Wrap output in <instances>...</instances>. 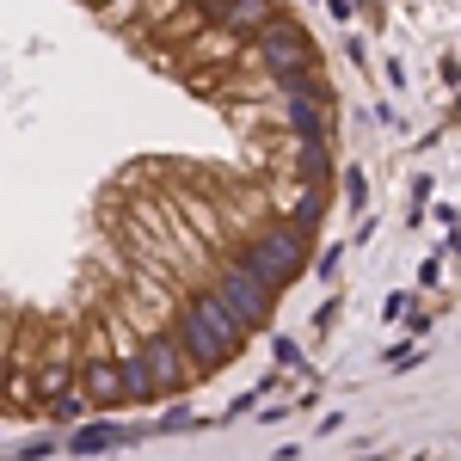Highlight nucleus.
I'll return each instance as SVG.
<instances>
[{
    "mask_svg": "<svg viewBox=\"0 0 461 461\" xmlns=\"http://www.w3.org/2000/svg\"><path fill=\"white\" fill-rule=\"evenodd\" d=\"M173 339L185 345V357L197 363V375H210V369H221V363H234V357L247 351L252 332L228 314L221 302H215L210 289H197V295H185V302H178Z\"/></svg>",
    "mask_w": 461,
    "mask_h": 461,
    "instance_id": "obj_1",
    "label": "nucleus"
},
{
    "mask_svg": "<svg viewBox=\"0 0 461 461\" xmlns=\"http://www.w3.org/2000/svg\"><path fill=\"white\" fill-rule=\"evenodd\" d=\"M234 258H247L252 271L265 277V284L284 295L302 271H308V228L302 221H289V215H277V221H265V228H252L247 240H240V252Z\"/></svg>",
    "mask_w": 461,
    "mask_h": 461,
    "instance_id": "obj_2",
    "label": "nucleus"
},
{
    "mask_svg": "<svg viewBox=\"0 0 461 461\" xmlns=\"http://www.w3.org/2000/svg\"><path fill=\"white\" fill-rule=\"evenodd\" d=\"M210 295H215V302H221L234 320H240L247 332H258L265 320L277 314V289L265 284L247 258H221V265H215V277H210Z\"/></svg>",
    "mask_w": 461,
    "mask_h": 461,
    "instance_id": "obj_3",
    "label": "nucleus"
},
{
    "mask_svg": "<svg viewBox=\"0 0 461 461\" xmlns=\"http://www.w3.org/2000/svg\"><path fill=\"white\" fill-rule=\"evenodd\" d=\"M252 62L271 74V80H284V74H302V68H320L308 25H302V19H289V13H277L265 32L252 37Z\"/></svg>",
    "mask_w": 461,
    "mask_h": 461,
    "instance_id": "obj_4",
    "label": "nucleus"
},
{
    "mask_svg": "<svg viewBox=\"0 0 461 461\" xmlns=\"http://www.w3.org/2000/svg\"><path fill=\"white\" fill-rule=\"evenodd\" d=\"M142 357H148V375H154L160 400H173V393H185L197 382V363L185 357V345L173 332H142Z\"/></svg>",
    "mask_w": 461,
    "mask_h": 461,
    "instance_id": "obj_5",
    "label": "nucleus"
},
{
    "mask_svg": "<svg viewBox=\"0 0 461 461\" xmlns=\"http://www.w3.org/2000/svg\"><path fill=\"white\" fill-rule=\"evenodd\" d=\"M74 388L86 393V406L93 412H123L130 400H123V375H117V357H105V351H86V363H80V375H74Z\"/></svg>",
    "mask_w": 461,
    "mask_h": 461,
    "instance_id": "obj_6",
    "label": "nucleus"
},
{
    "mask_svg": "<svg viewBox=\"0 0 461 461\" xmlns=\"http://www.w3.org/2000/svg\"><path fill=\"white\" fill-rule=\"evenodd\" d=\"M277 13H284V6H277V0H221V6H215V32L221 37H258L265 32V25H271V19H277Z\"/></svg>",
    "mask_w": 461,
    "mask_h": 461,
    "instance_id": "obj_7",
    "label": "nucleus"
},
{
    "mask_svg": "<svg viewBox=\"0 0 461 461\" xmlns=\"http://www.w3.org/2000/svg\"><path fill=\"white\" fill-rule=\"evenodd\" d=\"M339 173V160H332V136H289V178H326Z\"/></svg>",
    "mask_w": 461,
    "mask_h": 461,
    "instance_id": "obj_8",
    "label": "nucleus"
},
{
    "mask_svg": "<svg viewBox=\"0 0 461 461\" xmlns=\"http://www.w3.org/2000/svg\"><path fill=\"white\" fill-rule=\"evenodd\" d=\"M117 375H123V400H130V406H160V388H154V375H148L142 339L117 351Z\"/></svg>",
    "mask_w": 461,
    "mask_h": 461,
    "instance_id": "obj_9",
    "label": "nucleus"
},
{
    "mask_svg": "<svg viewBox=\"0 0 461 461\" xmlns=\"http://www.w3.org/2000/svg\"><path fill=\"white\" fill-rule=\"evenodd\" d=\"M123 443H130V430L111 425V419H99V425H74V437H68L74 456H105V449H123Z\"/></svg>",
    "mask_w": 461,
    "mask_h": 461,
    "instance_id": "obj_10",
    "label": "nucleus"
},
{
    "mask_svg": "<svg viewBox=\"0 0 461 461\" xmlns=\"http://www.w3.org/2000/svg\"><path fill=\"white\" fill-rule=\"evenodd\" d=\"M74 375H80V369H68V363H43L32 388L43 393V400H56V393H68V388H74Z\"/></svg>",
    "mask_w": 461,
    "mask_h": 461,
    "instance_id": "obj_11",
    "label": "nucleus"
},
{
    "mask_svg": "<svg viewBox=\"0 0 461 461\" xmlns=\"http://www.w3.org/2000/svg\"><path fill=\"white\" fill-rule=\"evenodd\" d=\"M339 185H345V210H363V203H369V185H363V173H357V167H345V173H339Z\"/></svg>",
    "mask_w": 461,
    "mask_h": 461,
    "instance_id": "obj_12",
    "label": "nucleus"
},
{
    "mask_svg": "<svg viewBox=\"0 0 461 461\" xmlns=\"http://www.w3.org/2000/svg\"><path fill=\"white\" fill-rule=\"evenodd\" d=\"M215 6L221 0H185V13H197V19H215Z\"/></svg>",
    "mask_w": 461,
    "mask_h": 461,
    "instance_id": "obj_13",
    "label": "nucleus"
},
{
    "mask_svg": "<svg viewBox=\"0 0 461 461\" xmlns=\"http://www.w3.org/2000/svg\"><path fill=\"white\" fill-rule=\"evenodd\" d=\"M326 6H332V19H351L357 13V0H326Z\"/></svg>",
    "mask_w": 461,
    "mask_h": 461,
    "instance_id": "obj_14",
    "label": "nucleus"
},
{
    "mask_svg": "<svg viewBox=\"0 0 461 461\" xmlns=\"http://www.w3.org/2000/svg\"><path fill=\"white\" fill-rule=\"evenodd\" d=\"M363 461H388V456H363Z\"/></svg>",
    "mask_w": 461,
    "mask_h": 461,
    "instance_id": "obj_15",
    "label": "nucleus"
}]
</instances>
